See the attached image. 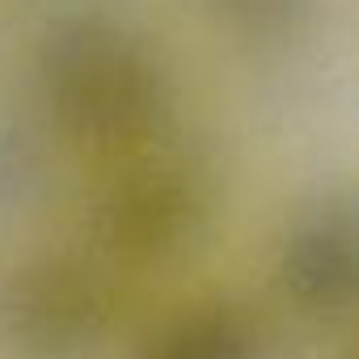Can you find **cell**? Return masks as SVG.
<instances>
[{
	"label": "cell",
	"mask_w": 359,
	"mask_h": 359,
	"mask_svg": "<svg viewBox=\"0 0 359 359\" xmlns=\"http://www.w3.org/2000/svg\"><path fill=\"white\" fill-rule=\"evenodd\" d=\"M34 81L47 118L68 140L106 156L161 144L173 118V81L161 51L135 26L106 13L51 26Z\"/></svg>",
	"instance_id": "obj_1"
},
{
	"label": "cell",
	"mask_w": 359,
	"mask_h": 359,
	"mask_svg": "<svg viewBox=\"0 0 359 359\" xmlns=\"http://www.w3.org/2000/svg\"><path fill=\"white\" fill-rule=\"evenodd\" d=\"M212 216L208 173L165 140L118 156V169L93 208V233L123 262H169L187 254Z\"/></svg>",
	"instance_id": "obj_2"
},
{
	"label": "cell",
	"mask_w": 359,
	"mask_h": 359,
	"mask_svg": "<svg viewBox=\"0 0 359 359\" xmlns=\"http://www.w3.org/2000/svg\"><path fill=\"white\" fill-rule=\"evenodd\" d=\"M110 321V283L85 258L43 254L0 279V359H93Z\"/></svg>",
	"instance_id": "obj_3"
},
{
	"label": "cell",
	"mask_w": 359,
	"mask_h": 359,
	"mask_svg": "<svg viewBox=\"0 0 359 359\" xmlns=\"http://www.w3.org/2000/svg\"><path fill=\"white\" fill-rule=\"evenodd\" d=\"M279 287L313 317H342L359 287V220L346 191L300 208L279 241Z\"/></svg>",
	"instance_id": "obj_4"
},
{
	"label": "cell",
	"mask_w": 359,
	"mask_h": 359,
	"mask_svg": "<svg viewBox=\"0 0 359 359\" xmlns=\"http://www.w3.org/2000/svg\"><path fill=\"white\" fill-rule=\"evenodd\" d=\"M140 359H258V338L233 304H195L165 321Z\"/></svg>",
	"instance_id": "obj_5"
},
{
	"label": "cell",
	"mask_w": 359,
	"mask_h": 359,
	"mask_svg": "<svg viewBox=\"0 0 359 359\" xmlns=\"http://www.w3.org/2000/svg\"><path fill=\"white\" fill-rule=\"evenodd\" d=\"M203 5H208L220 22H229V26H237V30H250V34H279V30H287L292 22H300V18L309 13L313 0H203Z\"/></svg>",
	"instance_id": "obj_6"
}]
</instances>
